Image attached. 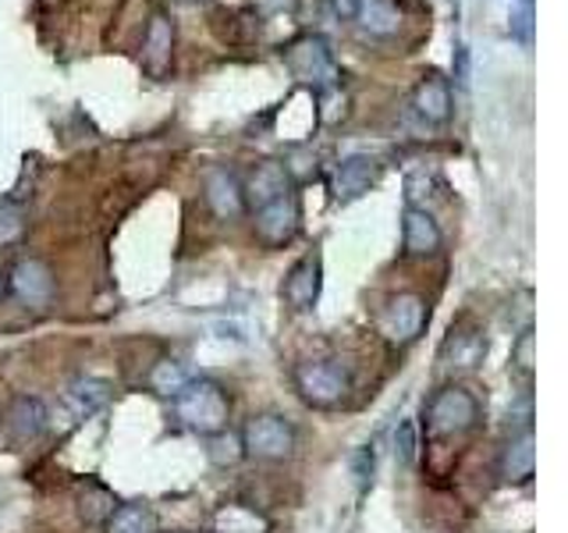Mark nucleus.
<instances>
[{
	"label": "nucleus",
	"instance_id": "f257e3e1",
	"mask_svg": "<svg viewBox=\"0 0 568 533\" xmlns=\"http://www.w3.org/2000/svg\"><path fill=\"white\" fill-rule=\"evenodd\" d=\"M227 413H231V405H227L224 388L213 384V381H203V378L195 381L192 378L174 395V416H178V423H182L185 431L200 434V438L227 431Z\"/></svg>",
	"mask_w": 568,
	"mask_h": 533
},
{
	"label": "nucleus",
	"instance_id": "f03ea898",
	"mask_svg": "<svg viewBox=\"0 0 568 533\" xmlns=\"http://www.w3.org/2000/svg\"><path fill=\"white\" fill-rule=\"evenodd\" d=\"M284 64H288L292 79L302 86H313L316 93L337 86L342 79V68L334 61V50L324 36H298V40L284 50Z\"/></svg>",
	"mask_w": 568,
	"mask_h": 533
},
{
	"label": "nucleus",
	"instance_id": "7ed1b4c3",
	"mask_svg": "<svg viewBox=\"0 0 568 533\" xmlns=\"http://www.w3.org/2000/svg\"><path fill=\"white\" fill-rule=\"evenodd\" d=\"M295 388L310 405L331 409L348 395L352 373L337 360H306V363L295 366Z\"/></svg>",
	"mask_w": 568,
	"mask_h": 533
},
{
	"label": "nucleus",
	"instance_id": "20e7f679",
	"mask_svg": "<svg viewBox=\"0 0 568 533\" xmlns=\"http://www.w3.org/2000/svg\"><path fill=\"white\" fill-rule=\"evenodd\" d=\"M479 405L466 388H440L437 395L426 402V434L430 438H458L476 426Z\"/></svg>",
	"mask_w": 568,
	"mask_h": 533
},
{
	"label": "nucleus",
	"instance_id": "39448f33",
	"mask_svg": "<svg viewBox=\"0 0 568 533\" xmlns=\"http://www.w3.org/2000/svg\"><path fill=\"white\" fill-rule=\"evenodd\" d=\"M242 449L245 455L263 459V462H281L295 452V426L277 416V413H260L245 423L242 431Z\"/></svg>",
	"mask_w": 568,
	"mask_h": 533
},
{
	"label": "nucleus",
	"instance_id": "423d86ee",
	"mask_svg": "<svg viewBox=\"0 0 568 533\" xmlns=\"http://www.w3.org/2000/svg\"><path fill=\"white\" fill-rule=\"evenodd\" d=\"M384 174V160L381 157H369V153H352L342 157L331 171V195L334 203H355L381 182Z\"/></svg>",
	"mask_w": 568,
	"mask_h": 533
},
{
	"label": "nucleus",
	"instance_id": "0eeeda50",
	"mask_svg": "<svg viewBox=\"0 0 568 533\" xmlns=\"http://www.w3.org/2000/svg\"><path fill=\"white\" fill-rule=\"evenodd\" d=\"M8 292L22 302L26 310L43 313L53 302V271L36 257L18 260L11 266V274H8Z\"/></svg>",
	"mask_w": 568,
	"mask_h": 533
},
{
	"label": "nucleus",
	"instance_id": "6e6552de",
	"mask_svg": "<svg viewBox=\"0 0 568 533\" xmlns=\"http://www.w3.org/2000/svg\"><path fill=\"white\" fill-rule=\"evenodd\" d=\"M426 324V302L413 292H402L387 302V310L381 313V334L387 338V345H413L423 334Z\"/></svg>",
	"mask_w": 568,
	"mask_h": 533
},
{
	"label": "nucleus",
	"instance_id": "1a4fd4ad",
	"mask_svg": "<svg viewBox=\"0 0 568 533\" xmlns=\"http://www.w3.org/2000/svg\"><path fill=\"white\" fill-rule=\"evenodd\" d=\"M174 22L168 11H153L150 26H146V36H142V71H146L150 79H168L171 68H174Z\"/></svg>",
	"mask_w": 568,
	"mask_h": 533
},
{
	"label": "nucleus",
	"instance_id": "9d476101",
	"mask_svg": "<svg viewBox=\"0 0 568 533\" xmlns=\"http://www.w3.org/2000/svg\"><path fill=\"white\" fill-rule=\"evenodd\" d=\"M256 213V235L263 245H288L295 235H298V228H302V210H298V200L288 192V195H281V200L274 203H266Z\"/></svg>",
	"mask_w": 568,
	"mask_h": 533
},
{
	"label": "nucleus",
	"instance_id": "9b49d317",
	"mask_svg": "<svg viewBox=\"0 0 568 533\" xmlns=\"http://www.w3.org/2000/svg\"><path fill=\"white\" fill-rule=\"evenodd\" d=\"M288 192H292V174L284 171L281 160H260V164L242 178L245 210H260Z\"/></svg>",
	"mask_w": 568,
	"mask_h": 533
},
{
	"label": "nucleus",
	"instance_id": "f8f14e48",
	"mask_svg": "<svg viewBox=\"0 0 568 533\" xmlns=\"http://www.w3.org/2000/svg\"><path fill=\"white\" fill-rule=\"evenodd\" d=\"M320 284H324V263H320V253H310L292 266L288 278H284L281 299L288 302V310L310 313L320 299Z\"/></svg>",
	"mask_w": 568,
	"mask_h": 533
},
{
	"label": "nucleus",
	"instance_id": "ddd939ff",
	"mask_svg": "<svg viewBox=\"0 0 568 533\" xmlns=\"http://www.w3.org/2000/svg\"><path fill=\"white\" fill-rule=\"evenodd\" d=\"M440 363L452 366V370H476L479 363H484L487 355V334L484 328L469 324V320H462V324H455L448 331V338H444L440 345Z\"/></svg>",
	"mask_w": 568,
	"mask_h": 533
},
{
	"label": "nucleus",
	"instance_id": "4468645a",
	"mask_svg": "<svg viewBox=\"0 0 568 533\" xmlns=\"http://www.w3.org/2000/svg\"><path fill=\"white\" fill-rule=\"evenodd\" d=\"M203 195L213 218L221 221H239L245 213V195H242V178L231 168H210L203 178Z\"/></svg>",
	"mask_w": 568,
	"mask_h": 533
},
{
	"label": "nucleus",
	"instance_id": "2eb2a0df",
	"mask_svg": "<svg viewBox=\"0 0 568 533\" xmlns=\"http://www.w3.org/2000/svg\"><path fill=\"white\" fill-rule=\"evenodd\" d=\"M413 111L426 121V124H444L455 111L452 100V82L440 76V71H426V76L416 82L413 89Z\"/></svg>",
	"mask_w": 568,
	"mask_h": 533
},
{
	"label": "nucleus",
	"instance_id": "dca6fc26",
	"mask_svg": "<svg viewBox=\"0 0 568 533\" xmlns=\"http://www.w3.org/2000/svg\"><path fill=\"white\" fill-rule=\"evenodd\" d=\"M497 473H501L505 484H529L532 473H537V438H532V431H515L505 441Z\"/></svg>",
	"mask_w": 568,
	"mask_h": 533
},
{
	"label": "nucleus",
	"instance_id": "f3484780",
	"mask_svg": "<svg viewBox=\"0 0 568 533\" xmlns=\"http://www.w3.org/2000/svg\"><path fill=\"white\" fill-rule=\"evenodd\" d=\"M106 402H111V384L100 381V378H79L75 384L64 391L61 413H64V420L71 426H75V423L89 420L93 413H100Z\"/></svg>",
	"mask_w": 568,
	"mask_h": 533
},
{
	"label": "nucleus",
	"instance_id": "a211bd4d",
	"mask_svg": "<svg viewBox=\"0 0 568 533\" xmlns=\"http://www.w3.org/2000/svg\"><path fill=\"white\" fill-rule=\"evenodd\" d=\"M402 245L408 257H434L440 249V228L426 207H405L402 213Z\"/></svg>",
	"mask_w": 568,
	"mask_h": 533
},
{
	"label": "nucleus",
	"instance_id": "6ab92c4d",
	"mask_svg": "<svg viewBox=\"0 0 568 533\" xmlns=\"http://www.w3.org/2000/svg\"><path fill=\"white\" fill-rule=\"evenodd\" d=\"M47 405L40 399H14L11 409H8V434L14 441H32V438H40L47 431Z\"/></svg>",
	"mask_w": 568,
	"mask_h": 533
},
{
	"label": "nucleus",
	"instance_id": "aec40b11",
	"mask_svg": "<svg viewBox=\"0 0 568 533\" xmlns=\"http://www.w3.org/2000/svg\"><path fill=\"white\" fill-rule=\"evenodd\" d=\"M352 18L369 36H395L402 26V8H398V0H359V8H355Z\"/></svg>",
	"mask_w": 568,
	"mask_h": 533
},
{
	"label": "nucleus",
	"instance_id": "412c9836",
	"mask_svg": "<svg viewBox=\"0 0 568 533\" xmlns=\"http://www.w3.org/2000/svg\"><path fill=\"white\" fill-rule=\"evenodd\" d=\"M106 533H160V520L146 502L118 505L106 520Z\"/></svg>",
	"mask_w": 568,
	"mask_h": 533
},
{
	"label": "nucleus",
	"instance_id": "4be33fe9",
	"mask_svg": "<svg viewBox=\"0 0 568 533\" xmlns=\"http://www.w3.org/2000/svg\"><path fill=\"white\" fill-rule=\"evenodd\" d=\"M213 530L217 533H271V523L248 505H224L217 512V520H213Z\"/></svg>",
	"mask_w": 568,
	"mask_h": 533
},
{
	"label": "nucleus",
	"instance_id": "5701e85b",
	"mask_svg": "<svg viewBox=\"0 0 568 533\" xmlns=\"http://www.w3.org/2000/svg\"><path fill=\"white\" fill-rule=\"evenodd\" d=\"M189 381H192V370L185 363H178V360H160L150 370V388L156 391V395H164V399H174Z\"/></svg>",
	"mask_w": 568,
	"mask_h": 533
},
{
	"label": "nucleus",
	"instance_id": "b1692460",
	"mask_svg": "<svg viewBox=\"0 0 568 533\" xmlns=\"http://www.w3.org/2000/svg\"><path fill=\"white\" fill-rule=\"evenodd\" d=\"M511 370L519 373L523 381H532V373H537V331H532V328H523V334L515 338Z\"/></svg>",
	"mask_w": 568,
	"mask_h": 533
},
{
	"label": "nucleus",
	"instance_id": "393cba45",
	"mask_svg": "<svg viewBox=\"0 0 568 533\" xmlns=\"http://www.w3.org/2000/svg\"><path fill=\"white\" fill-rule=\"evenodd\" d=\"M508 32H511V40H519L526 50L532 47V32H537V4H532V0H515Z\"/></svg>",
	"mask_w": 568,
	"mask_h": 533
},
{
	"label": "nucleus",
	"instance_id": "a878e982",
	"mask_svg": "<svg viewBox=\"0 0 568 533\" xmlns=\"http://www.w3.org/2000/svg\"><path fill=\"white\" fill-rule=\"evenodd\" d=\"M206 455H210V462H217V466H235V462L245 455L242 438H239V434H231V431L210 434V438H206Z\"/></svg>",
	"mask_w": 568,
	"mask_h": 533
},
{
	"label": "nucleus",
	"instance_id": "bb28decb",
	"mask_svg": "<svg viewBox=\"0 0 568 533\" xmlns=\"http://www.w3.org/2000/svg\"><path fill=\"white\" fill-rule=\"evenodd\" d=\"M26 239V213L18 203H4L0 207V249L18 245Z\"/></svg>",
	"mask_w": 568,
	"mask_h": 533
},
{
	"label": "nucleus",
	"instance_id": "cd10ccee",
	"mask_svg": "<svg viewBox=\"0 0 568 533\" xmlns=\"http://www.w3.org/2000/svg\"><path fill=\"white\" fill-rule=\"evenodd\" d=\"M395 455H398L402 466H416V459H419V426H416V420H402L398 423Z\"/></svg>",
	"mask_w": 568,
	"mask_h": 533
},
{
	"label": "nucleus",
	"instance_id": "c85d7f7f",
	"mask_svg": "<svg viewBox=\"0 0 568 533\" xmlns=\"http://www.w3.org/2000/svg\"><path fill=\"white\" fill-rule=\"evenodd\" d=\"M89 497H82V515H85V523H106L111 520V512L118 509V502L111 494H106L103 487H97V484H89Z\"/></svg>",
	"mask_w": 568,
	"mask_h": 533
},
{
	"label": "nucleus",
	"instance_id": "c756f323",
	"mask_svg": "<svg viewBox=\"0 0 568 533\" xmlns=\"http://www.w3.org/2000/svg\"><path fill=\"white\" fill-rule=\"evenodd\" d=\"M434 185H437L434 171H426V168L408 171V174H405V207H419V203L426 200V195H430Z\"/></svg>",
	"mask_w": 568,
	"mask_h": 533
},
{
	"label": "nucleus",
	"instance_id": "7c9ffc66",
	"mask_svg": "<svg viewBox=\"0 0 568 533\" xmlns=\"http://www.w3.org/2000/svg\"><path fill=\"white\" fill-rule=\"evenodd\" d=\"M373 466H377V459H373L369 444L352 452V476H355V484H359V491H366L373 484Z\"/></svg>",
	"mask_w": 568,
	"mask_h": 533
},
{
	"label": "nucleus",
	"instance_id": "2f4dec72",
	"mask_svg": "<svg viewBox=\"0 0 568 533\" xmlns=\"http://www.w3.org/2000/svg\"><path fill=\"white\" fill-rule=\"evenodd\" d=\"M455 79L458 86H469V50L466 47H455Z\"/></svg>",
	"mask_w": 568,
	"mask_h": 533
},
{
	"label": "nucleus",
	"instance_id": "473e14b6",
	"mask_svg": "<svg viewBox=\"0 0 568 533\" xmlns=\"http://www.w3.org/2000/svg\"><path fill=\"white\" fill-rule=\"evenodd\" d=\"M331 8H334L337 18H352L355 8H359V0H331Z\"/></svg>",
	"mask_w": 568,
	"mask_h": 533
},
{
	"label": "nucleus",
	"instance_id": "72a5a7b5",
	"mask_svg": "<svg viewBox=\"0 0 568 533\" xmlns=\"http://www.w3.org/2000/svg\"><path fill=\"white\" fill-rule=\"evenodd\" d=\"M0 295H4V281H0Z\"/></svg>",
	"mask_w": 568,
	"mask_h": 533
},
{
	"label": "nucleus",
	"instance_id": "f704fd0d",
	"mask_svg": "<svg viewBox=\"0 0 568 533\" xmlns=\"http://www.w3.org/2000/svg\"><path fill=\"white\" fill-rule=\"evenodd\" d=\"M182 4H195V0H182Z\"/></svg>",
	"mask_w": 568,
	"mask_h": 533
}]
</instances>
